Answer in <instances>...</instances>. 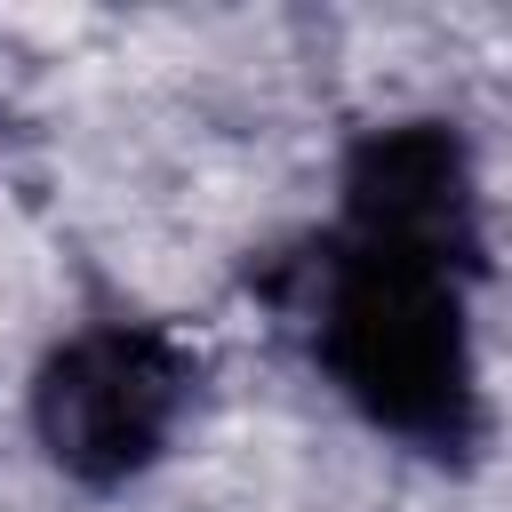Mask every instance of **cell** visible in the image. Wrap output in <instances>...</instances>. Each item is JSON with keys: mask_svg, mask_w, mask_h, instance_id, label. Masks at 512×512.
Listing matches in <instances>:
<instances>
[{"mask_svg": "<svg viewBox=\"0 0 512 512\" xmlns=\"http://www.w3.org/2000/svg\"><path fill=\"white\" fill-rule=\"evenodd\" d=\"M496 280L488 168L456 112L360 120L328 176V216L280 272L288 328L328 400L384 448L472 472L488 456L480 296Z\"/></svg>", "mask_w": 512, "mask_h": 512, "instance_id": "1", "label": "cell"}, {"mask_svg": "<svg viewBox=\"0 0 512 512\" xmlns=\"http://www.w3.org/2000/svg\"><path fill=\"white\" fill-rule=\"evenodd\" d=\"M208 368L152 312H88L24 368V440L72 496L144 488L192 432Z\"/></svg>", "mask_w": 512, "mask_h": 512, "instance_id": "2", "label": "cell"}]
</instances>
